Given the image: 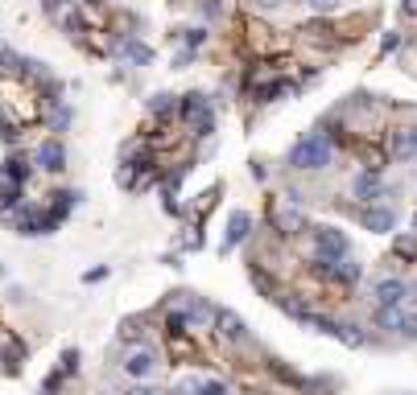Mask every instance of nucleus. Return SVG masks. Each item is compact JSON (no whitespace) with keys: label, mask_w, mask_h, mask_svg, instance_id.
<instances>
[{"label":"nucleus","mask_w":417,"mask_h":395,"mask_svg":"<svg viewBox=\"0 0 417 395\" xmlns=\"http://www.w3.org/2000/svg\"><path fill=\"white\" fill-rule=\"evenodd\" d=\"M215 326H219V334L227 338V342H236V346H240V342H248L244 322H240V317H236L232 309H223V313H215Z\"/></svg>","instance_id":"5"},{"label":"nucleus","mask_w":417,"mask_h":395,"mask_svg":"<svg viewBox=\"0 0 417 395\" xmlns=\"http://www.w3.org/2000/svg\"><path fill=\"white\" fill-rule=\"evenodd\" d=\"M256 4H261V8H281L285 0H256Z\"/></svg>","instance_id":"23"},{"label":"nucleus","mask_w":417,"mask_h":395,"mask_svg":"<svg viewBox=\"0 0 417 395\" xmlns=\"http://www.w3.org/2000/svg\"><path fill=\"white\" fill-rule=\"evenodd\" d=\"M33 161H38V169H46V173H58L62 169V161H67V148H62V140H42V148L33 153Z\"/></svg>","instance_id":"2"},{"label":"nucleus","mask_w":417,"mask_h":395,"mask_svg":"<svg viewBox=\"0 0 417 395\" xmlns=\"http://www.w3.org/2000/svg\"><path fill=\"white\" fill-rule=\"evenodd\" d=\"M0 70H4V74H21V58H17L13 49H0Z\"/></svg>","instance_id":"15"},{"label":"nucleus","mask_w":417,"mask_h":395,"mask_svg":"<svg viewBox=\"0 0 417 395\" xmlns=\"http://www.w3.org/2000/svg\"><path fill=\"white\" fill-rule=\"evenodd\" d=\"M376 326H380V329H401V326H405V309H401V305H380Z\"/></svg>","instance_id":"8"},{"label":"nucleus","mask_w":417,"mask_h":395,"mask_svg":"<svg viewBox=\"0 0 417 395\" xmlns=\"http://www.w3.org/2000/svg\"><path fill=\"white\" fill-rule=\"evenodd\" d=\"M0 177H8V182H21V186H25V177H29V161H25V157H8Z\"/></svg>","instance_id":"11"},{"label":"nucleus","mask_w":417,"mask_h":395,"mask_svg":"<svg viewBox=\"0 0 417 395\" xmlns=\"http://www.w3.org/2000/svg\"><path fill=\"white\" fill-rule=\"evenodd\" d=\"M244 235H248V214H232V227H227V239H223V252H232Z\"/></svg>","instance_id":"9"},{"label":"nucleus","mask_w":417,"mask_h":395,"mask_svg":"<svg viewBox=\"0 0 417 395\" xmlns=\"http://www.w3.org/2000/svg\"><path fill=\"white\" fill-rule=\"evenodd\" d=\"M314 239H319V256H322V259H343V256H347V235H343V231H335V227H322Z\"/></svg>","instance_id":"3"},{"label":"nucleus","mask_w":417,"mask_h":395,"mask_svg":"<svg viewBox=\"0 0 417 395\" xmlns=\"http://www.w3.org/2000/svg\"><path fill=\"white\" fill-rule=\"evenodd\" d=\"M120 49H124V58H132L137 66H149V62H153V49L141 46V42H124Z\"/></svg>","instance_id":"12"},{"label":"nucleus","mask_w":417,"mask_h":395,"mask_svg":"<svg viewBox=\"0 0 417 395\" xmlns=\"http://www.w3.org/2000/svg\"><path fill=\"white\" fill-rule=\"evenodd\" d=\"M62 367H67V371H74V367H79V354H74V350H67V358H62Z\"/></svg>","instance_id":"20"},{"label":"nucleus","mask_w":417,"mask_h":395,"mask_svg":"<svg viewBox=\"0 0 417 395\" xmlns=\"http://www.w3.org/2000/svg\"><path fill=\"white\" fill-rule=\"evenodd\" d=\"M46 4H50V8H58V4H67V0H46Z\"/></svg>","instance_id":"25"},{"label":"nucleus","mask_w":417,"mask_h":395,"mask_svg":"<svg viewBox=\"0 0 417 395\" xmlns=\"http://www.w3.org/2000/svg\"><path fill=\"white\" fill-rule=\"evenodd\" d=\"M409 144H413V148H417V128H413V132H409Z\"/></svg>","instance_id":"24"},{"label":"nucleus","mask_w":417,"mask_h":395,"mask_svg":"<svg viewBox=\"0 0 417 395\" xmlns=\"http://www.w3.org/2000/svg\"><path fill=\"white\" fill-rule=\"evenodd\" d=\"M401 334H405V338H417V317H409V313H405V326H401Z\"/></svg>","instance_id":"19"},{"label":"nucleus","mask_w":417,"mask_h":395,"mask_svg":"<svg viewBox=\"0 0 417 395\" xmlns=\"http://www.w3.org/2000/svg\"><path fill=\"white\" fill-rule=\"evenodd\" d=\"M401 13H405V17H417V0H405V4H401Z\"/></svg>","instance_id":"21"},{"label":"nucleus","mask_w":417,"mask_h":395,"mask_svg":"<svg viewBox=\"0 0 417 395\" xmlns=\"http://www.w3.org/2000/svg\"><path fill=\"white\" fill-rule=\"evenodd\" d=\"M198 395H227L223 383H198Z\"/></svg>","instance_id":"17"},{"label":"nucleus","mask_w":417,"mask_h":395,"mask_svg":"<svg viewBox=\"0 0 417 395\" xmlns=\"http://www.w3.org/2000/svg\"><path fill=\"white\" fill-rule=\"evenodd\" d=\"M202 112H207V107H202V95H186V99H182V116L186 119H198Z\"/></svg>","instance_id":"14"},{"label":"nucleus","mask_w":417,"mask_h":395,"mask_svg":"<svg viewBox=\"0 0 417 395\" xmlns=\"http://www.w3.org/2000/svg\"><path fill=\"white\" fill-rule=\"evenodd\" d=\"M128 395H161V391H157V387H132Z\"/></svg>","instance_id":"22"},{"label":"nucleus","mask_w":417,"mask_h":395,"mask_svg":"<svg viewBox=\"0 0 417 395\" xmlns=\"http://www.w3.org/2000/svg\"><path fill=\"white\" fill-rule=\"evenodd\" d=\"M376 189H380V177H376V173H360V177H355V198H372Z\"/></svg>","instance_id":"13"},{"label":"nucleus","mask_w":417,"mask_h":395,"mask_svg":"<svg viewBox=\"0 0 417 395\" xmlns=\"http://www.w3.org/2000/svg\"><path fill=\"white\" fill-rule=\"evenodd\" d=\"M405 293H409L405 280H380V284H376V301L380 305H401L405 301Z\"/></svg>","instance_id":"7"},{"label":"nucleus","mask_w":417,"mask_h":395,"mask_svg":"<svg viewBox=\"0 0 417 395\" xmlns=\"http://www.w3.org/2000/svg\"><path fill=\"white\" fill-rule=\"evenodd\" d=\"M124 371L132 375V379H149V375L157 371V354H153V350H132V354L124 358Z\"/></svg>","instance_id":"4"},{"label":"nucleus","mask_w":417,"mask_h":395,"mask_svg":"<svg viewBox=\"0 0 417 395\" xmlns=\"http://www.w3.org/2000/svg\"><path fill=\"white\" fill-rule=\"evenodd\" d=\"M393 223H396V214L389 206H368L364 210V227H368V231H393Z\"/></svg>","instance_id":"6"},{"label":"nucleus","mask_w":417,"mask_h":395,"mask_svg":"<svg viewBox=\"0 0 417 395\" xmlns=\"http://www.w3.org/2000/svg\"><path fill=\"white\" fill-rule=\"evenodd\" d=\"M256 95H261V103H269L273 95H281V83H269V87H261Z\"/></svg>","instance_id":"18"},{"label":"nucleus","mask_w":417,"mask_h":395,"mask_svg":"<svg viewBox=\"0 0 417 395\" xmlns=\"http://www.w3.org/2000/svg\"><path fill=\"white\" fill-rule=\"evenodd\" d=\"M290 165H294V169H322V165H331V140L322 136V132L302 136L294 148H290Z\"/></svg>","instance_id":"1"},{"label":"nucleus","mask_w":417,"mask_h":395,"mask_svg":"<svg viewBox=\"0 0 417 395\" xmlns=\"http://www.w3.org/2000/svg\"><path fill=\"white\" fill-rule=\"evenodd\" d=\"M170 99H173V95H153V99H149V112L166 116V112H170Z\"/></svg>","instance_id":"16"},{"label":"nucleus","mask_w":417,"mask_h":395,"mask_svg":"<svg viewBox=\"0 0 417 395\" xmlns=\"http://www.w3.org/2000/svg\"><path fill=\"white\" fill-rule=\"evenodd\" d=\"M21 182H8V177H0V210H13L21 202Z\"/></svg>","instance_id":"10"}]
</instances>
